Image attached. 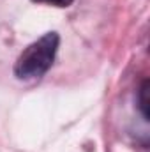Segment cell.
<instances>
[{
	"mask_svg": "<svg viewBox=\"0 0 150 152\" xmlns=\"http://www.w3.org/2000/svg\"><path fill=\"white\" fill-rule=\"evenodd\" d=\"M60 37L57 32H48L36 42L27 46L14 64V75L21 80L41 78L53 66Z\"/></svg>",
	"mask_w": 150,
	"mask_h": 152,
	"instance_id": "1",
	"label": "cell"
},
{
	"mask_svg": "<svg viewBox=\"0 0 150 152\" xmlns=\"http://www.w3.org/2000/svg\"><path fill=\"white\" fill-rule=\"evenodd\" d=\"M138 99H140V110H141V113H143V118L149 120V80H145L143 85L140 87V96H138Z\"/></svg>",
	"mask_w": 150,
	"mask_h": 152,
	"instance_id": "2",
	"label": "cell"
},
{
	"mask_svg": "<svg viewBox=\"0 0 150 152\" xmlns=\"http://www.w3.org/2000/svg\"><path fill=\"white\" fill-rule=\"evenodd\" d=\"M34 2H39V4H50V5H57V7H67V5H71L74 0H34Z\"/></svg>",
	"mask_w": 150,
	"mask_h": 152,
	"instance_id": "3",
	"label": "cell"
}]
</instances>
